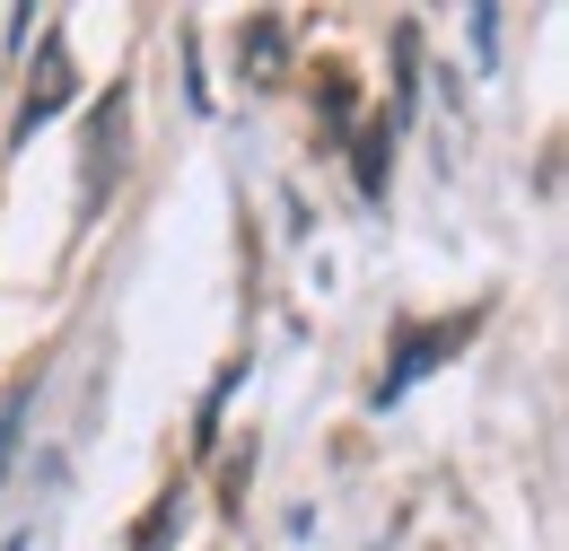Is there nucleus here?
Wrapping results in <instances>:
<instances>
[{
  "mask_svg": "<svg viewBox=\"0 0 569 551\" xmlns=\"http://www.w3.org/2000/svg\"><path fill=\"white\" fill-rule=\"evenodd\" d=\"M465 333H473V324H447V333H421V342H403V359H395V368H386V385H377V403H395V394H403V385L421 377L429 359H438V350H456Z\"/></svg>",
  "mask_w": 569,
  "mask_h": 551,
  "instance_id": "nucleus-1",
  "label": "nucleus"
},
{
  "mask_svg": "<svg viewBox=\"0 0 569 551\" xmlns=\"http://www.w3.org/2000/svg\"><path fill=\"white\" fill-rule=\"evenodd\" d=\"M9 429H18V412H9V420H0V473H9Z\"/></svg>",
  "mask_w": 569,
  "mask_h": 551,
  "instance_id": "nucleus-3",
  "label": "nucleus"
},
{
  "mask_svg": "<svg viewBox=\"0 0 569 551\" xmlns=\"http://www.w3.org/2000/svg\"><path fill=\"white\" fill-rule=\"evenodd\" d=\"M281 62V18H254V79H272Z\"/></svg>",
  "mask_w": 569,
  "mask_h": 551,
  "instance_id": "nucleus-2",
  "label": "nucleus"
}]
</instances>
